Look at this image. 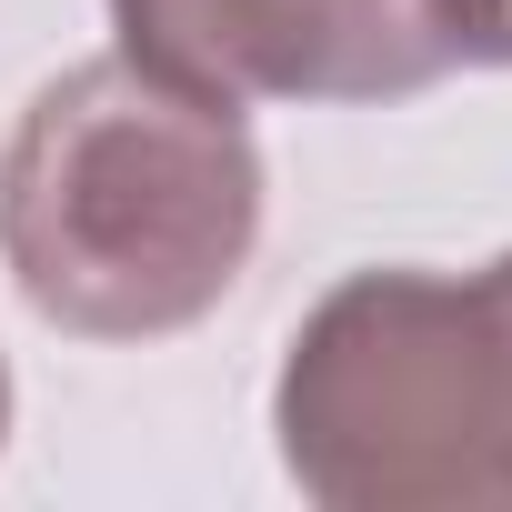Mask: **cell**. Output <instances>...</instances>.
Returning <instances> with one entry per match:
<instances>
[{
	"mask_svg": "<svg viewBox=\"0 0 512 512\" xmlns=\"http://www.w3.org/2000/svg\"><path fill=\"white\" fill-rule=\"evenodd\" d=\"M262 241V151L231 101L131 51L71 61L0 141V262L81 342H161L221 312Z\"/></svg>",
	"mask_w": 512,
	"mask_h": 512,
	"instance_id": "1",
	"label": "cell"
},
{
	"mask_svg": "<svg viewBox=\"0 0 512 512\" xmlns=\"http://www.w3.org/2000/svg\"><path fill=\"white\" fill-rule=\"evenodd\" d=\"M272 432L322 512H512V251L332 282L282 352Z\"/></svg>",
	"mask_w": 512,
	"mask_h": 512,
	"instance_id": "2",
	"label": "cell"
},
{
	"mask_svg": "<svg viewBox=\"0 0 512 512\" xmlns=\"http://www.w3.org/2000/svg\"><path fill=\"white\" fill-rule=\"evenodd\" d=\"M131 61L201 101H402L452 71L432 0H111Z\"/></svg>",
	"mask_w": 512,
	"mask_h": 512,
	"instance_id": "3",
	"label": "cell"
},
{
	"mask_svg": "<svg viewBox=\"0 0 512 512\" xmlns=\"http://www.w3.org/2000/svg\"><path fill=\"white\" fill-rule=\"evenodd\" d=\"M432 31H442L452 61L512 71V0H432Z\"/></svg>",
	"mask_w": 512,
	"mask_h": 512,
	"instance_id": "4",
	"label": "cell"
},
{
	"mask_svg": "<svg viewBox=\"0 0 512 512\" xmlns=\"http://www.w3.org/2000/svg\"><path fill=\"white\" fill-rule=\"evenodd\" d=\"M0 432H11V372H0Z\"/></svg>",
	"mask_w": 512,
	"mask_h": 512,
	"instance_id": "5",
	"label": "cell"
}]
</instances>
